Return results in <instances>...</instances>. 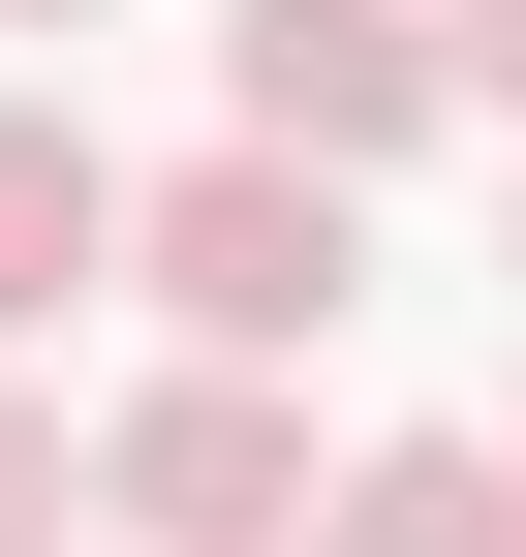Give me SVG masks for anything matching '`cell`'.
I'll return each instance as SVG.
<instances>
[{"label":"cell","mask_w":526,"mask_h":557,"mask_svg":"<svg viewBox=\"0 0 526 557\" xmlns=\"http://www.w3.org/2000/svg\"><path fill=\"white\" fill-rule=\"evenodd\" d=\"M0 32H93V0H0Z\"/></svg>","instance_id":"obj_8"},{"label":"cell","mask_w":526,"mask_h":557,"mask_svg":"<svg viewBox=\"0 0 526 557\" xmlns=\"http://www.w3.org/2000/svg\"><path fill=\"white\" fill-rule=\"evenodd\" d=\"M124 278H155L186 372H310V341L372 310V186H310V156H186V186H124Z\"/></svg>","instance_id":"obj_1"},{"label":"cell","mask_w":526,"mask_h":557,"mask_svg":"<svg viewBox=\"0 0 526 557\" xmlns=\"http://www.w3.org/2000/svg\"><path fill=\"white\" fill-rule=\"evenodd\" d=\"M496 465H526V434H496Z\"/></svg>","instance_id":"obj_9"},{"label":"cell","mask_w":526,"mask_h":557,"mask_svg":"<svg viewBox=\"0 0 526 557\" xmlns=\"http://www.w3.org/2000/svg\"><path fill=\"white\" fill-rule=\"evenodd\" d=\"M62 527H93V496H62V403L0 372V557H62Z\"/></svg>","instance_id":"obj_6"},{"label":"cell","mask_w":526,"mask_h":557,"mask_svg":"<svg viewBox=\"0 0 526 557\" xmlns=\"http://www.w3.org/2000/svg\"><path fill=\"white\" fill-rule=\"evenodd\" d=\"M93 278H124V156H93L62 94H0V341H62Z\"/></svg>","instance_id":"obj_4"},{"label":"cell","mask_w":526,"mask_h":557,"mask_svg":"<svg viewBox=\"0 0 526 557\" xmlns=\"http://www.w3.org/2000/svg\"><path fill=\"white\" fill-rule=\"evenodd\" d=\"M434 124H465L434 0H248V32H217V156H310V186H372V156H434Z\"/></svg>","instance_id":"obj_2"},{"label":"cell","mask_w":526,"mask_h":557,"mask_svg":"<svg viewBox=\"0 0 526 557\" xmlns=\"http://www.w3.org/2000/svg\"><path fill=\"white\" fill-rule=\"evenodd\" d=\"M62 496L155 527V557H279V527H310V403H279V372H155L124 434H62Z\"/></svg>","instance_id":"obj_3"},{"label":"cell","mask_w":526,"mask_h":557,"mask_svg":"<svg viewBox=\"0 0 526 557\" xmlns=\"http://www.w3.org/2000/svg\"><path fill=\"white\" fill-rule=\"evenodd\" d=\"M434 62H465V94H526V0H465V32H434Z\"/></svg>","instance_id":"obj_7"},{"label":"cell","mask_w":526,"mask_h":557,"mask_svg":"<svg viewBox=\"0 0 526 557\" xmlns=\"http://www.w3.org/2000/svg\"><path fill=\"white\" fill-rule=\"evenodd\" d=\"M279 557H526V465L496 434H372V465H310Z\"/></svg>","instance_id":"obj_5"}]
</instances>
